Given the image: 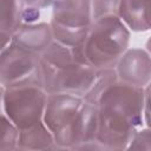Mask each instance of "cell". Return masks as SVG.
Wrapping results in <instances>:
<instances>
[{
    "mask_svg": "<svg viewBox=\"0 0 151 151\" xmlns=\"http://www.w3.org/2000/svg\"><path fill=\"white\" fill-rule=\"evenodd\" d=\"M98 142L104 150H125L144 124V88L111 84L98 100Z\"/></svg>",
    "mask_w": 151,
    "mask_h": 151,
    "instance_id": "cell-1",
    "label": "cell"
},
{
    "mask_svg": "<svg viewBox=\"0 0 151 151\" xmlns=\"http://www.w3.org/2000/svg\"><path fill=\"white\" fill-rule=\"evenodd\" d=\"M44 88L47 93H70L84 97L93 85L97 72L73 51L57 41L40 55Z\"/></svg>",
    "mask_w": 151,
    "mask_h": 151,
    "instance_id": "cell-2",
    "label": "cell"
},
{
    "mask_svg": "<svg viewBox=\"0 0 151 151\" xmlns=\"http://www.w3.org/2000/svg\"><path fill=\"white\" fill-rule=\"evenodd\" d=\"M131 33L118 15L93 20L83 46L86 61L96 70L116 68L127 51Z\"/></svg>",
    "mask_w": 151,
    "mask_h": 151,
    "instance_id": "cell-3",
    "label": "cell"
},
{
    "mask_svg": "<svg viewBox=\"0 0 151 151\" xmlns=\"http://www.w3.org/2000/svg\"><path fill=\"white\" fill-rule=\"evenodd\" d=\"M47 94L45 88L38 86H1L4 113L19 130L27 129L42 120Z\"/></svg>",
    "mask_w": 151,
    "mask_h": 151,
    "instance_id": "cell-4",
    "label": "cell"
},
{
    "mask_svg": "<svg viewBox=\"0 0 151 151\" xmlns=\"http://www.w3.org/2000/svg\"><path fill=\"white\" fill-rule=\"evenodd\" d=\"M0 84L5 88L22 86L44 88L40 55L9 44L0 54Z\"/></svg>",
    "mask_w": 151,
    "mask_h": 151,
    "instance_id": "cell-5",
    "label": "cell"
},
{
    "mask_svg": "<svg viewBox=\"0 0 151 151\" xmlns=\"http://www.w3.org/2000/svg\"><path fill=\"white\" fill-rule=\"evenodd\" d=\"M98 106L84 101L76 118L54 136L58 150H104L98 142Z\"/></svg>",
    "mask_w": 151,
    "mask_h": 151,
    "instance_id": "cell-6",
    "label": "cell"
},
{
    "mask_svg": "<svg viewBox=\"0 0 151 151\" xmlns=\"http://www.w3.org/2000/svg\"><path fill=\"white\" fill-rule=\"evenodd\" d=\"M84 104L83 97L70 93H48L44 123L55 136L72 123Z\"/></svg>",
    "mask_w": 151,
    "mask_h": 151,
    "instance_id": "cell-7",
    "label": "cell"
},
{
    "mask_svg": "<svg viewBox=\"0 0 151 151\" xmlns=\"http://www.w3.org/2000/svg\"><path fill=\"white\" fill-rule=\"evenodd\" d=\"M118 80L145 87L151 83V54L143 48H127L116 65Z\"/></svg>",
    "mask_w": 151,
    "mask_h": 151,
    "instance_id": "cell-8",
    "label": "cell"
},
{
    "mask_svg": "<svg viewBox=\"0 0 151 151\" xmlns=\"http://www.w3.org/2000/svg\"><path fill=\"white\" fill-rule=\"evenodd\" d=\"M50 22L70 29L88 28L93 22L91 0H57Z\"/></svg>",
    "mask_w": 151,
    "mask_h": 151,
    "instance_id": "cell-9",
    "label": "cell"
},
{
    "mask_svg": "<svg viewBox=\"0 0 151 151\" xmlns=\"http://www.w3.org/2000/svg\"><path fill=\"white\" fill-rule=\"evenodd\" d=\"M51 25L47 22L22 24L13 34L11 44L20 50L41 55L53 42Z\"/></svg>",
    "mask_w": 151,
    "mask_h": 151,
    "instance_id": "cell-10",
    "label": "cell"
},
{
    "mask_svg": "<svg viewBox=\"0 0 151 151\" xmlns=\"http://www.w3.org/2000/svg\"><path fill=\"white\" fill-rule=\"evenodd\" d=\"M118 17L132 32L151 31V0H122Z\"/></svg>",
    "mask_w": 151,
    "mask_h": 151,
    "instance_id": "cell-11",
    "label": "cell"
},
{
    "mask_svg": "<svg viewBox=\"0 0 151 151\" xmlns=\"http://www.w3.org/2000/svg\"><path fill=\"white\" fill-rule=\"evenodd\" d=\"M17 150H58L54 134L46 126L44 120L20 130Z\"/></svg>",
    "mask_w": 151,
    "mask_h": 151,
    "instance_id": "cell-12",
    "label": "cell"
},
{
    "mask_svg": "<svg viewBox=\"0 0 151 151\" xmlns=\"http://www.w3.org/2000/svg\"><path fill=\"white\" fill-rule=\"evenodd\" d=\"M1 12H0V38H1V50L7 47L13 34L24 24L22 21V0H0Z\"/></svg>",
    "mask_w": 151,
    "mask_h": 151,
    "instance_id": "cell-13",
    "label": "cell"
},
{
    "mask_svg": "<svg viewBox=\"0 0 151 151\" xmlns=\"http://www.w3.org/2000/svg\"><path fill=\"white\" fill-rule=\"evenodd\" d=\"M118 81V76L116 72V68H106V70H99L97 72L96 80L91 88L87 91V93L83 97L84 101L97 105L100 96L104 93V91L113 83Z\"/></svg>",
    "mask_w": 151,
    "mask_h": 151,
    "instance_id": "cell-14",
    "label": "cell"
},
{
    "mask_svg": "<svg viewBox=\"0 0 151 151\" xmlns=\"http://www.w3.org/2000/svg\"><path fill=\"white\" fill-rule=\"evenodd\" d=\"M19 133L20 130L8 119L5 113H2L0 127V151L17 150Z\"/></svg>",
    "mask_w": 151,
    "mask_h": 151,
    "instance_id": "cell-15",
    "label": "cell"
},
{
    "mask_svg": "<svg viewBox=\"0 0 151 151\" xmlns=\"http://www.w3.org/2000/svg\"><path fill=\"white\" fill-rule=\"evenodd\" d=\"M120 1L122 0H91L93 20L110 15H118Z\"/></svg>",
    "mask_w": 151,
    "mask_h": 151,
    "instance_id": "cell-16",
    "label": "cell"
},
{
    "mask_svg": "<svg viewBox=\"0 0 151 151\" xmlns=\"http://www.w3.org/2000/svg\"><path fill=\"white\" fill-rule=\"evenodd\" d=\"M129 150H151V127L139 129L127 146Z\"/></svg>",
    "mask_w": 151,
    "mask_h": 151,
    "instance_id": "cell-17",
    "label": "cell"
},
{
    "mask_svg": "<svg viewBox=\"0 0 151 151\" xmlns=\"http://www.w3.org/2000/svg\"><path fill=\"white\" fill-rule=\"evenodd\" d=\"M144 124L151 127V83L144 87Z\"/></svg>",
    "mask_w": 151,
    "mask_h": 151,
    "instance_id": "cell-18",
    "label": "cell"
},
{
    "mask_svg": "<svg viewBox=\"0 0 151 151\" xmlns=\"http://www.w3.org/2000/svg\"><path fill=\"white\" fill-rule=\"evenodd\" d=\"M40 17V9L32 6H25L22 9V21L24 24H35Z\"/></svg>",
    "mask_w": 151,
    "mask_h": 151,
    "instance_id": "cell-19",
    "label": "cell"
},
{
    "mask_svg": "<svg viewBox=\"0 0 151 151\" xmlns=\"http://www.w3.org/2000/svg\"><path fill=\"white\" fill-rule=\"evenodd\" d=\"M25 6H32V7H37L39 9L53 6V4L57 0H22Z\"/></svg>",
    "mask_w": 151,
    "mask_h": 151,
    "instance_id": "cell-20",
    "label": "cell"
},
{
    "mask_svg": "<svg viewBox=\"0 0 151 151\" xmlns=\"http://www.w3.org/2000/svg\"><path fill=\"white\" fill-rule=\"evenodd\" d=\"M145 48H146V51L151 54V37L146 40V42H145Z\"/></svg>",
    "mask_w": 151,
    "mask_h": 151,
    "instance_id": "cell-21",
    "label": "cell"
}]
</instances>
